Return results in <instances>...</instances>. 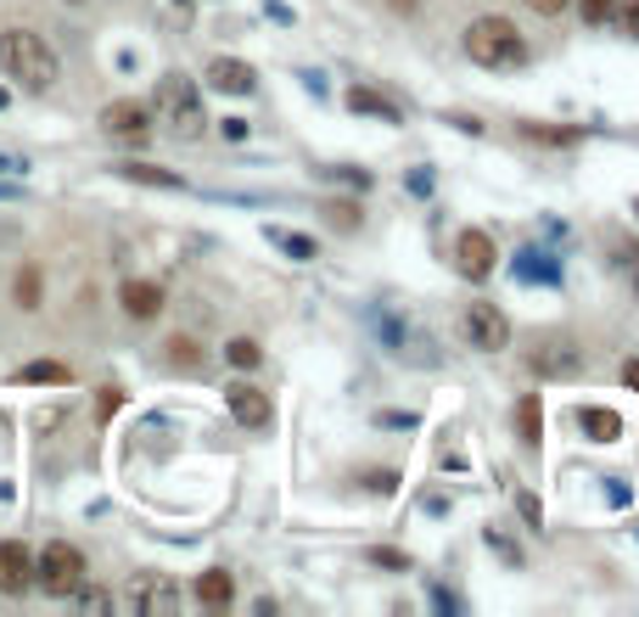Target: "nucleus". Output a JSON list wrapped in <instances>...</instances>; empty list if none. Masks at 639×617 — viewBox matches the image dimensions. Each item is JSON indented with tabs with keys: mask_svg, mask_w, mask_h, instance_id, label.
Wrapping results in <instances>:
<instances>
[{
	"mask_svg": "<svg viewBox=\"0 0 639 617\" xmlns=\"http://www.w3.org/2000/svg\"><path fill=\"white\" fill-rule=\"evenodd\" d=\"M124 404V394H118V387H107V394H101V415H113Z\"/></svg>",
	"mask_w": 639,
	"mask_h": 617,
	"instance_id": "obj_28",
	"label": "nucleus"
},
{
	"mask_svg": "<svg viewBox=\"0 0 639 617\" xmlns=\"http://www.w3.org/2000/svg\"><path fill=\"white\" fill-rule=\"evenodd\" d=\"M393 7H398V12H410V7H416V0H393Z\"/></svg>",
	"mask_w": 639,
	"mask_h": 617,
	"instance_id": "obj_30",
	"label": "nucleus"
},
{
	"mask_svg": "<svg viewBox=\"0 0 639 617\" xmlns=\"http://www.w3.org/2000/svg\"><path fill=\"white\" fill-rule=\"evenodd\" d=\"M578 421H584V433H589L595 444H612V438L623 433V421H617L612 410H595V404H589V410H584Z\"/></svg>",
	"mask_w": 639,
	"mask_h": 617,
	"instance_id": "obj_13",
	"label": "nucleus"
},
{
	"mask_svg": "<svg viewBox=\"0 0 639 617\" xmlns=\"http://www.w3.org/2000/svg\"><path fill=\"white\" fill-rule=\"evenodd\" d=\"M124 314H135V320H152L157 309H163V286H152V281H124Z\"/></svg>",
	"mask_w": 639,
	"mask_h": 617,
	"instance_id": "obj_12",
	"label": "nucleus"
},
{
	"mask_svg": "<svg viewBox=\"0 0 639 617\" xmlns=\"http://www.w3.org/2000/svg\"><path fill=\"white\" fill-rule=\"evenodd\" d=\"M28 583H34V556L17 539H7L0 544V595H23Z\"/></svg>",
	"mask_w": 639,
	"mask_h": 617,
	"instance_id": "obj_8",
	"label": "nucleus"
},
{
	"mask_svg": "<svg viewBox=\"0 0 639 617\" xmlns=\"http://www.w3.org/2000/svg\"><path fill=\"white\" fill-rule=\"evenodd\" d=\"M0 68H7L23 90H51L56 85V51L34 35V28H7L0 35Z\"/></svg>",
	"mask_w": 639,
	"mask_h": 617,
	"instance_id": "obj_2",
	"label": "nucleus"
},
{
	"mask_svg": "<svg viewBox=\"0 0 639 617\" xmlns=\"http://www.w3.org/2000/svg\"><path fill=\"white\" fill-rule=\"evenodd\" d=\"M196 595L208 601V606H230L235 583H230V573H202V578H196Z\"/></svg>",
	"mask_w": 639,
	"mask_h": 617,
	"instance_id": "obj_15",
	"label": "nucleus"
},
{
	"mask_svg": "<svg viewBox=\"0 0 639 617\" xmlns=\"http://www.w3.org/2000/svg\"><path fill=\"white\" fill-rule=\"evenodd\" d=\"M617 17H623V28H628V40H639V0H617L612 7Z\"/></svg>",
	"mask_w": 639,
	"mask_h": 617,
	"instance_id": "obj_23",
	"label": "nucleus"
},
{
	"mask_svg": "<svg viewBox=\"0 0 639 617\" xmlns=\"http://www.w3.org/2000/svg\"><path fill=\"white\" fill-rule=\"evenodd\" d=\"M460 332H465V343H471V348L499 354L504 343H511V320H504L494 304H471V309L460 314Z\"/></svg>",
	"mask_w": 639,
	"mask_h": 617,
	"instance_id": "obj_5",
	"label": "nucleus"
},
{
	"mask_svg": "<svg viewBox=\"0 0 639 617\" xmlns=\"http://www.w3.org/2000/svg\"><path fill=\"white\" fill-rule=\"evenodd\" d=\"M168 365H175V371H196V343L175 337V343H168Z\"/></svg>",
	"mask_w": 639,
	"mask_h": 617,
	"instance_id": "obj_21",
	"label": "nucleus"
},
{
	"mask_svg": "<svg viewBox=\"0 0 639 617\" xmlns=\"http://www.w3.org/2000/svg\"><path fill=\"white\" fill-rule=\"evenodd\" d=\"M465 56L477 62V68H522L527 40L516 35L511 17H477L465 28Z\"/></svg>",
	"mask_w": 639,
	"mask_h": 617,
	"instance_id": "obj_3",
	"label": "nucleus"
},
{
	"mask_svg": "<svg viewBox=\"0 0 639 617\" xmlns=\"http://www.w3.org/2000/svg\"><path fill=\"white\" fill-rule=\"evenodd\" d=\"M17 304L23 309H40V270H23L17 275Z\"/></svg>",
	"mask_w": 639,
	"mask_h": 617,
	"instance_id": "obj_22",
	"label": "nucleus"
},
{
	"mask_svg": "<svg viewBox=\"0 0 639 617\" xmlns=\"http://www.w3.org/2000/svg\"><path fill=\"white\" fill-rule=\"evenodd\" d=\"M527 141H572V129H545V124H522Z\"/></svg>",
	"mask_w": 639,
	"mask_h": 617,
	"instance_id": "obj_25",
	"label": "nucleus"
},
{
	"mask_svg": "<svg viewBox=\"0 0 639 617\" xmlns=\"http://www.w3.org/2000/svg\"><path fill=\"white\" fill-rule=\"evenodd\" d=\"M118 175L124 180H146V185H180V175H163L152 164H118Z\"/></svg>",
	"mask_w": 639,
	"mask_h": 617,
	"instance_id": "obj_20",
	"label": "nucleus"
},
{
	"mask_svg": "<svg viewBox=\"0 0 639 617\" xmlns=\"http://www.w3.org/2000/svg\"><path fill=\"white\" fill-rule=\"evenodd\" d=\"M225 360H230L235 371H253V365L264 360V354H258V343H253V337H235V343L225 348Z\"/></svg>",
	"mask_w": 639,
	"mask_h": 617,
	"instance_id": "obj_19",
	"label": "nucleus"
},
{
	"mask_svg": "<svg viewBox=\"0 0 639 617\" xmlns=\"http://www.w3.org/2000/svg\"><path fill=\"white\" fill-rule=\"evenodd\" d=\"M208 85L225 90V95H247L253 90V68H247V62H235V56H214L208 62Z\"/></svg>",
	"mask_w": 639,
	"mask_h": 617,
	"instance_id": "obj_11",
	"label": "nucleus"
},
{
	"mask_svg": "<svg viewBox=\"0 0 639 617\" xmlns=\"http://www.w3.org/2000/svg\"><path fill=\"white\" fill-rule=\"evenodd\" d=\"M101 129L118 136V141H146L152 113H146V102H113V107H101Z\"/></svg>",
	"mask_w": 639,
	"mask_h": 617,
	"instance_id": "obj_7",
	"label": "nucleus"
},
{
	"mask_svg": "<svg viewBox=\"0 0 639 617\" xmlns=\"http://www.w3.org/2000/svg\"><path fill=\"white\" fill-rule=\"evenodd\" d=\"M225 399H230V415L242 421V427H253V433H258V427H269V399L258 394L253 382H235Z\"/></svg>",
	"mask_w": 639,
	"mask_h": 617,
	"instance_id": "obj_9",
	"label": "nucleus"
},
{
	"mask_svg": "<svg viewBox=\"0 0 639 617\" xmlns=\"http://www.w3.org/2000/svg\"><path fill=\"white\" fill-rule=\"evenodd\" d=\"M348 107H354V113H376V118H398L393 102H382L376 90H348Z\"/></svg>",
	"mask_w": 639,
	"mask_h": 617,
	"instance_id": "obj_18",
	"label": "nucleus"
},
{
	"mask_svg": "<svg viewBox=\"0 0 639 617\" xmlns=\"http://www.w3.org/2000/svg\"><path fill=\"white\" fill-rule=\"evenodd\" d=\"M527 7H533L538 17H555V12H566V7H572V0H527Z\"/></svg>",
	"mask_w": 639,
	"mask_h": 617,
	"instance_id": "obj_26",
	"label": "nucleus"
},
{
	"mask_svg": "<svg viewBox=\"0 0 639 617\" xmlns=\"http://www.w3.org/2000/svg\"><path fill=\"white\" fill-rule=\"evenodd\" d=\"M623 382H628L634 394H639V360H628V365H623Z\"/></svg>",
	"mask_w": 639,
	"mask_h": 617,
	"instance_id": "obj_29",
	"label": "nucleus"
},
{
	"mask_svg": "<svg viewBox=\"0 0 639 617\" xmlns=\"http://www.w3.org/2000/svg\"><path fill=\"white\" fill-rule=\"evenodd\" d=\"M152 124L163 129V136L175 141H196L202 129H208V113H202V90L186 79V74H163L157 90H152Z\"/></svg>",
	"mask_w": 639,
	"mask_h": 617,
	"instance_id": "obj_1",
	"label": "nucleus"
},
{
	"mask_svg": "<svg viewBox=\"0 0 639 617\" xmlns=\"http://www.w3.org/2000/svg\"><path fill=\"white\" fill-rule=\"evenodd\" d=\"M455 265H460V275H471V281H488L494 265H499L494 236H488V231H460V242H455Z\"/></svg>",
	"mask_w": 639,
	"mask_h": 617,
	"instance_id": "obj_6",
	"label": "nucleus"
},
{
	"mask_svg": "<svg viewBox=\"0 0 639 617\" xmlns=\"http://www.w3.org/2000/svg\"><path fill=\"white\" fill-rule=\"evenodd\" d=\"M34 583H40L46 595H79V583H85V556H79L74 544L51 539L40 556H34Z\"/></svg>",
	"mask_w": 639,
	"mask_h": 617,
	"instance_id": "obj_4",
	"label": "nucleus"
},
{
	"mask_svg": "<svg viewBox=\"0 0 639 617\" xmlns=\"http://www.w3.org/2000/svg\"><path fill=\"white\" fill-rule=\"evenodd\" d=\"M152 12H157V23L175 28V35H186V28H191V12H196V0H152Z\"/></svg>",
	"mask_w": 639,
	"mask_h": 617,
	"instance_id": "obj_14",
	"label": "nucleus"
},
{
	"mask_svg": "<svg viewBox=\"0 0 639 617\" xmlns=\"http://www.w3.org/2000/svg\"><path fill=\"white\" fill-rule=\"evenodd\" d=\"M516 421H522V444H527V449L545 444V427H538V399H533V394L516 404Z\"/></svg>",
	"mask_w": 639,
	"mask_h": 617,
	"instance_id": "obj_17",
	"label": "nucleus"
},
{
	"mask_svg": "<svg viewBox=\"0 0 639 617\" xmlns=\"http://www.w3.org/2000/svg\"><path fill=\"white\" fill-rule=\"evenodd\" d=\"M612 7H617V0H578L584 23H605V17H612Z\"/></svg>",
	"mask_w": 639,
	"mask_h": 617,
	"instance_id": "obj_24",
	"label": "nucleus"
},
{
	"mask_svg": "<svg viewBox=\"0 0 639 617\" xmlns=\"http://www.w3.org/2000/svg\"><path fill=\"white\" fill-rule=\"evenodd\" d=\"M129 601H135V612H175L180 606V595H175V583H168V578H135V590H129Z\"/></svg>",
	"mask_w": 639,
	"mask_h": 617,
	"instance_id": "obj_10",
	"label": "nucleus"
},
{
	"mask_svg": "<svg viewBox=\"0 0 639 617\" xmlns=\"http://www.w3.org/2000/svg\"><path fill=\"white\" fill-rule=\"evenodd\" d=\"M79 590H85V583H79ZM79 601H85V606H90V612H107V606H113V601H107V595H101V590H85V595H79Z\"/></svg>",
	"mask_w": 639,
	"mask_h": 617,
	"instance_id": "obj_27",
	"label": "nucleus"
},
{
	"mask_svg": "<svg viewBox=\"0 0 639 617\" xmlns=\"http://www.w3.org/2000/svg\"><path fill=\"white\" fill-rule=\"evenodd\" d=\"M17 382H74V371H67V365H56V360H34V365H23L17 371Z\"/></svg>",
	"mask_w": 639,
	"mask_h": 617,
	"instance_id": "obj_16",
	"label": "nucleus"
}]
</instances>
